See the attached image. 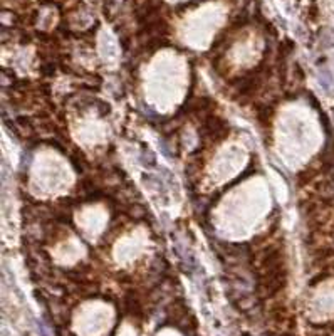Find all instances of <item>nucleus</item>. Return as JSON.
I'll list each match as a JSON object with an SVG mask.
<instances>
[{
	"instance_id": "1",
	"label": "nucleus",
	"mask_w": 334,
	"mask_h": 336,
	"mask_svg": "<svg viewBox=\"0 0 334 336\" xmlns=\"http://www.w3.org/2000/svg\"><path fill=\"white\" fill-rule=\"evenodd\" d=\"M319 83H321V86H323V88L326 89V91H331V89H333V86H334V77H333L331 71H329L328 67L321 71V74H319Z\"/></svg>"
}]
</instances>
